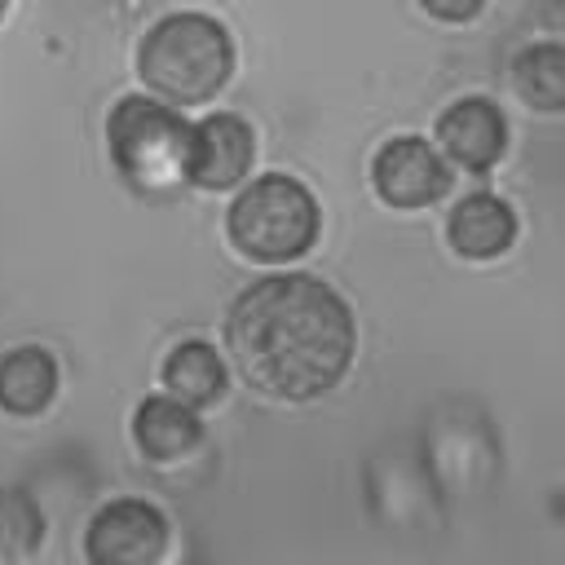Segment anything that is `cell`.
<instances>
[{
	"label": "cell",
	"instance_id": "obj_13",
	"mask_svg": "<svg viewBox=\"0 0 565 565\" xmlns=\"http://www.w3.org/2000/svg\"><path fill=\"white\" fill-rule=\"evenodd\" d=\"M163 388L172 397H181L185 406H194V411L221 402V393H225V362H221V353L212 344H203V340L177 344L168 353V362H163Z\"/></svg>",
	"mask_w": 565,
	"mask_h": 565
},
{
	"label": "cell",
	"instance_id": "obj_15",
	"mask_svg": "<svg viewBox=\"0 0 565 565\" xmlns=\"http://www.w3.org/2000/svg\"><path fill=\"white\" fill-rule=\"evenodd\" d=\"M437 22H472L481 9H486V0H419Z\"/></svg>",
	"mask_w": 565,
	"mask_h": 565
},
{
	"label": "cell",
	"instance_id": "obj_14",
	"mask_svg": "<svg viewBox=\"0 0 565 565\" xmlns=\"http://www.w3.org/2000/svg\"><path fill=\"white\" fill-rule=\"evenodd\" d=\"M44 534L40 508L26 490H0V556H26L35 552Z\"/></svg>",
	"mask_w": 565,
	"mask_h": 565
},
{
	"label": "cell",
	"instance_id": "obj_12",
	"mask_svg": "<svg viewBox=\"0 0 565 565\" xmlns=\"http://www.w3.org/2000/svg\"><path fill=\"white\" fill-rule=\"evenodd\" d=\"M516 97L539 115H565V40H534L512 62Z\"/></svg>",
	"mask_w": 565,
	"mask_h": 565
},
{
	"label": "cell",
	"instance_id": "obj_5",
	"mask_svg": "<svg viewBox=\"0 0 565 565\" xmlns=\"http://www.w3.org/2000/svg\"><path fill=\"white\" fill-rule=\"evenodd\" d=\"M168 552V516L146 499H115L88 525V561L154 565Z\"/></svg>",
	"mask_w": 565,
	"mask_h": 565
},
{
	"label": "cell",
	"instance_id": "obj_3",
	"mask_svg": "<svg viewBox=\"0 0 565 565\" xmlns=\"http://www.w3.org/2000/svg\"><path fill=\"white\" fill-rule=\"evenodd\" d=\"M225 230L243 256L282 265V260L305 256L318 243L322 216H318V199L309 194L305 181H296L287 172H269V177H256L230 203Z\"/></svg>",
	"mask_w": 565,
	"mask_h": 565
},
{
	"label": "cell",
	"instance_id": "obj_17",
	"mask_svg": "<svg viewBox=\"0 0 565 565\" xmlns=\"http://www.w3.org/2000/svg\"><path fill=\"white\" fill-rule=\"evenodd\" d=\"M4 9H9V0H0V18H4Z\"/></svg>",
	"mask_w": 565,
	"mask_h": 565
},
{
	"label": "cell",
	"instance_id": "obj_8",
	"mask_svg": "<svg viewBox=\"0 0 565 565\" xmlns=\"http://www.w3.org/2000/svg\"><path fill=\"white\" fill-rule=\"evenodd\" d=\"M256 154V137L243 115L216 110L194 124V150H190V181L199 190H230L247 177Z\"/></svg>",
	"mask_w": 565,
	"mask_h": 565
},
{
	"label": "cell",
	"instance_id": "obj_10",
	"mask_svg": "<svg viewBox=\"0 0 565 565\" xmlns=\"http://www.w3.org/2000/svg\"><path fill=\"white\" fill-rule=\"evenodd\" d=\"M132 437H137V446H141L146 459L172 463V459L190 455V450L203 441V424H199L194 406H185V402L172 397V393H159V397H146V402L137 406Z\"/></svg>",
	"mask_w": 565,
	"mask_h": 565
},
{
	"label": "cell",
	"instance_id": "obj_9",
	"mask_svg": "<svg viewBox=\"0 0 565 565\" xmlns=\"http://www.w3.org/2000/svg\"><path fill=\"white\" fill-rule=\"evenodd\" d=\"M446 234H450V247L459 256H468V260H494V256H503L516 243V212H512L508 199L477 190V194H463L455 203Z\"/></svg>",
	"mask_w": 565,
	"mask_h": 565
},
{
	"label": "cell",
	"instance_id": "obj_1",
	"mask_svg": "<svg viewBox=\"0 0 565 565\" xmlns=\"http://www.w3.org/2000/svg\"><path fill=\"white\" fill-rule=\"evenodd\" d=\"M225 340L252 388L309 402L344 380L358 327L344 296L318 274H269L230 305Z\"/></svg>",
	"mask_w": 565,
	"mask_h": 565
},
{
	"label": "cell",
	"instance_id": "obj_6",
	"mask_svg": "<svg viewBox=\"0 0 565 565\" xmlns=\"http://www.w3.org/2000/svg\"><path fill=\"white\" fill-rule=\"evenodd\" d=\"M371 181L388 207H428L450 190V168L424 137H393L380 146Z\"/></svg>",
	"mask_w": 565,
	"mask_h": 565
},
{
	"label": "cell",
	"instance_id": "obj_4",
	"mask_svg": "<svg viewBox=\"0 0 565 565\" xmlns=\"http://www.w3.org/2000/svg\"><path fill=\"white\" fill-rule=\"evenodd\" d=\"M115 168L141 190H168L190 181L194 124L159 97H124L106 119Z\"/></svg>",
	"mask_w": 565,
	"mask_h": 565
},
{
	"label": "cell",
	"instance_id": "obj_2",
	"mask_svg": "<svg viewBox=\"0 0 565 565\" xmlns=\"http://www.w3.org/2000/svg\"><path fill=\"white\" fill-rule=\"evenodd\" d=\"M137 71L146 88L172 106L212 102L234 71L230 31L207 13H172L146 31Z\"/></svg>",
	"mask_w": 565,
	"mask_h": 565
},
{
	"label": "cell",
	"instance_id": "obj_7",
	"mask_svg": "<svg viewBox=\"0 0 565 565\" xmlns=\"http://www.w3.org/2000/svg\"><path fill=\"white\" fill-rule=\"evenodd\" d=\"M437 141L463 172H490L508 150V119L490 97H459L441 110Z\"/></svg>",
	"mask_w": 565,
	"mask_h": 565
},
{
	"label": "cell",
	"instance_id": "obj_16",
	"mask_svg": "<svg viewBox=\"0 0 565 565\" xmlns=\"http://www.w3.org/2000/svg\"><path fill=\"white\" fill-rule=\"evenodd\" d=\"M543 22H547L556 35H565V0H547V9H543Z\"/></svg>",
	"mask_w": 565,
	"mask_h": 565
},
{
	"label": "cell",
	"instance_id": "obj_11",
	"mask_svg": "<svg viewBox=\"0 0 565 565\" xmlns=\"http://www.w3.org/2000/svg\"><path fill=\"white\" fill-rule=\"evenodd\" d=\"M57 393V362L35 349V344H22V349H9L0 358V406L9 415H40Z\"/></svg>",
	"mask_w": 565,
	"mask_h": 565
}]
</instances>
